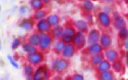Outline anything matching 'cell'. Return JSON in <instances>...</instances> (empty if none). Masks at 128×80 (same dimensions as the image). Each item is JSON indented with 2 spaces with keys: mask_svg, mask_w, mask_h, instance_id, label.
Returning <instances> with one entry per match:
<instances>
[{
  "mask_svg": "<svg viewBox=\"0 0 128 80\" xmlns=\"http://www.w3.org/2000/svg\"><path fill=\"white\" fill-rule=\"evenodd\" d=\"M24 50H26V51H28L29 52H33L32 51H31V50H34V48L32 47V46H31L30 45H28V44H24Z\"/></svg>",
  "mask_w": 128,
  "mask_h": 80,
  "instance_id": "6da1fadb",
  "label": "cell"
},
{
  "mask_svg": "<svg viewBox=\"0 0 128 80\" xmlns=\"http://www.w3.org/2000/svg\"><path fill=\"white\" fill-rule=\"evenodd\" d=\"M8 59H9V61H10V62H11V64L14 66V67L18 68V64H16V62L14 61V60L11 57V56H8Z\"/></svg>",
  "mask_w": 128,
  "mask_h": 80,
  "instance_id": "7a4b0ae2",
  "label": "cell"
},
{
  "mask_svg": "<svg viewBox=\"0 0 128 80\" xmlns=\"http://www.w3.org/2000/svg\"><path fill=\"white\" fill-rule=\"evenodd\" d=\"M18 44H19L18 40H14V41L13 43H12V48H16L18 46Z\"/></svg>",
  "mask_w": 128,
  "mask_h": 80,
  "instance_id": "3957f363",
  "label": "cell"
},
{
  "mask_svg": "<svg viewBox=\"0 0 128 80\" xmlns=\"http://www.w3.org/2000/svg\"><path fill=\"white\" fill-rule=\"evenodd\" d=\"M126 47L128 48V38L127 40H126Z\"/></svg>",
  "mask_w": 128,
  "mask_h": 80,
  "instance_id": "277c9868",
  "label": "cell"
},
{
  "mask_svg": "<svg viewBox=\"0 0 128 80\" xmlns=\"http://www.w3.org/2000/svg\"><path fill=\"white\" fill-rule=\"evenodd\" d=\"M127 60H128V54H127Z\"/></svg>",
  "mask_w": 128,
  "mask_h": 80,
  "instance_id": "5b68a950",
  "label": "cell"
},
{
  "mask_svg": "<svg viewBox=\"0 0 128 80\" xmlns=\"http://www.w3.org/2000/svg\"><path fill=\"white\" fill-rule=\"evenodd\" d=\"M126 1H128V0H126Z\"/></svg>",
  "mask_w": 128,
  "mask_h": 80,
  "instance_id": "8992f818",
  "label": "cell"
}]
</instances>
